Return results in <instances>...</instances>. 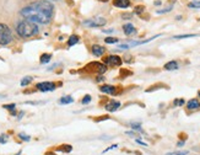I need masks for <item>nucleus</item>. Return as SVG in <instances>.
I'll use <instances>...</instances> for the list:
<instances>
[{
  "instance_id": "nucleus-9",
  "label": "nucleus",
  "mask_w": 200,
  "mask_h": 155,
  "mask_svg": "<svg viewBox=\"0 0 200 155\" xmlns=\"http://www.w3.org/2000/svg\"><path fill=\"white\" fill-rule=\"evenodd\" d=\"M101 92H104V94H108V95H117L118 91H117V87L113 86V85H102L100 87Z\"/></svg>"
},
{
  "instance_id": "nucleus-30",
  "label": "nucleus",
  "mask_w": 200,
  "mask_h": 155,
  "mask_svg": "<svg viewBox=\"0 0 200 155\" xmlns=\"http://www.w3.org/2000/svg\"><path fill=\"white\" fill-rule=\"evenodd\" d=\"M3 107L6 108V110H9V111H14L15 107H16V105H15V103H10V105H4Z\"/></svg>"
},
{
  "instance_id": "nucleus-11",
  "label": "nucleus",
  "mask_w": 200,
  "mask_h": 155,
  "mask_svg": "<svg viewBox=\"0 0 200 155\" xmlns=\"http://www.w3.org/2000/svg\"><path fill=\"white\" fill-rule=\"evenodd\" d=\"M91 49H92V54H94L95 57H102L106 52V48L102 47V46H100V44H94Z\"/></svg>"
},
{
  "instance_id": "nucleus-5",
  "label": "nucleus",
  "mask_w": 200,
  "mask_h": 155,
  "mask_svg": "<svg viewBox=\"0 0 200 155\" xmlns=\"http://www.w3.org/2000/svg\"><path fill=\"white\" fill-rule=\"evenodd\" d=\"M86 70H91V71H96L98 74H103L107 70V65L103 63H100V62H91L85 67Z\"/></svg>"
},
{
  "instance_id": "nucleus-42",
  "label": "nucleus",
  "mask_w": 200,
  "mask_h": 155,
  "mask_svg": "<svg viewBox=\"0 0 200 155\" xmlns=\"http://www.w3.org/2000/svg\"><path fill=\"white\" fill-rule=\"evenodd\" d=\"M153 4H155V5H161V2H160V0H158V2H155V3H153Z\"/></svg>"
},
{
  "instance_id": "nucleus-44",
  "label": "nucleus",
  "mask_w": 200,
  "mask_h": 155,
  "mask_svg": "<svg viewBox=\"0 0 200 155\" xmlns=\"http://www.w3.org/2000/svg\"><path fill=\"white\" fill-rule=\"evenodd\" d=\"M198 95H199V99H200V91H199V92H198Z\"/></svg>"
},
{
  "instance_id": "nucleus-28",
  "label": "nucleus",
  "mask_w": 200,
  "mask_h": 155,
  "mask_svg": "<svg viewBox=\"0 0 200 155\" xmlns=\"http://www.w3.org/2000/svg\"><path fill=\"white\" fill-rule=\"evenodd\" d=\"M19 138H21L22 141H25V142H29V139H31V137L27 135V134H25V133H20V134H19Z\"/></svg>"
},
{
  "instance_id": "nucleus-7",
  "label": "nucleus",
  "mask_w": 200,
  "mask_h": 155,
  "mask_svg": "<svg viewBox=\"0 0 200 155\" xmlns=\"http://www.w3.org/2000/svg\"><path fill=\"white\" fill-rule=\"evenodd\" d=\"M36 89L42 92H49V91H53L57 89V84L52 83V81H42L36 85Z\"/></svg>"
},
{
  "instance_id": "nucleus-41",
  "label": "nucleus",
  "mask_w": 200,
  "mask_h": 155,
  "mask_svg": "<svg viewBox=\"0 0 200 155\" xmlns=\"http://www.w3.org/2000/svg\"><path fill=\"white\" fill-rule=\"evenodd\" d=\"M184 143H186V142H184V141H183V142H179V143H178L177 145H178V147H183V145H184Z\"/></svg>"
},
{
  "instance_id": "nucleus-1",
  "label": "nucleus",
  "mask_w": 200,
  "mask_h": 155,
  "mask_svg": "<svg viewBox=\"0 0 200 155\" xmlns=\"http://www.w3.org/2000/svg\"><path fill=\"white\" fill-rule=\"evenodd\" d=\"M54 11V5L51 2H48V0H37V2L22 8L20 12L25 19L29 21L41 25H47L52 21Z\"/></svg>"
},
{
  "instance_id": "nucleus-29",
  "label": "nucleus",
  "mask_w": 200,
  "mask_h": 155,
  "mask_svg": "<svg viewBox=\"0 0 200 155\" xmlns=\"http://www.w3.org/2000/svg\"><path fill=\"white\" fill-rule=\"evenodd\" d=\"M157 87H165V85H163V84H157V85H155V86H151V87H149V89L146 90V92H151V91H153V90H156Z\"/></svg>"
},
{
  "instance_id": "nucleus-39",
  "label": "nucleus",
  "mask_w": 200,
  "mask_h": 155,
  "mask_svg": "<svg viewBox=\"0 0 200 155\" xmlns=\"http://www.w3.org/2000/svg\"><path fill=\"white\" fill-rule=\"evenodd\" d=\"M120 74H122V75H124V76H125V75H131V71H124V70H122Z\"/></svg>"
},
{
  "instance_id": "nucleus-8",
  "label": "nucleus",
  "mask_w": 200,
  "mask_h": 155,
  "mask_svg": "<svg viewBox=\"0 0 200 155\" xmlns=\"http://www.w3.org/2000/svg\"><path fill=\"white\" fill-rule=\"evenodd\" d=\"M119 107H120V102L117 101V100H111V101H108V102L104 105V108L108 112H114V111L118 110Z\"/></svg>"
},
{
  "instance_id": "nucleus-6",
  "label": "nucleus",
  "mask_w": 200,
  "mask_h": 155,
  "mask_svg": "<svg viewBox=\"0 0 200 155\" xmlns=\"http://www.w3.org/2000/svg\"><path fill=\"white\" fill-rule=\"evenodd\" d=\"M122 63H123V59L114 54L107 55L103 58V64L109 65V67H119V65H122Z\"/></svg>"
},
{
  "instance_id": "nucleus-14",
  "label": "nucleus",
  "mask_w": 200,
  "mask_h": 155,
  "mask_svg": "<svg viewBox=\"0 0 200 155\" xmlns=\"http://www.w3.org/2000/svg\"><path fill=\"white\" fill-rule=\"evenodd\" d=\"M163 68L166 70H177L178 69V63H177V60H170L165 64Z\"/></svg>"
},
{
  "instance_id": "nucleus-26",
  "label": "nucleus",
  "mask_w": 200,
  "mask_h": 155,
  "mask_svg": "<svg viewBox=\"0 0 200 155\" xmlns=\"http://www.w3.org/2000/svg\"><path fill=\"white\" fill-rule=\"evenodd\" d=\"M91 95H85L84 97H82V100H81V102H82V105H88L90 102H91Z\"/></svg>"
},
{
  "instance_id": "nucleus-31",
  "label": "nucleus",
  "mask_w": 200,
  "mask_h": 155,
  "mask_svg": "<svg viewBox=\"0 0 200 155\" xmlns=\"http://www.w3.org/2000/svg\"><path fill=\"white\" fill-rule=\"evenodd\" d=\"M188 151H174V153H168L167 155H187Z\"/></svg>"
},
{
  "instance_id": "nucleus-33",
  "label": "nucleus",
  "mask_w": 200,
  "mask_h": 155,
  "mask_svg": "<svg viewBox=\"0 0 200 155\" xmlns=\"http://www.w3.org/2000/svg\"><path fill=\"white\" fill-rule=\"evenodd\" d=\"M129 47H130L129 44H120L118 47V51H120V49H129Z\"/></svg>"
},
{
  "instance_id": "nucleus-15",
  "label": "nucleus",
  "mask_w": 200,
  "mask_h": 155,
  "mask_svg": "<svg viewBox=\"0 0 200 155\" xmlns=\"http://www.w3.org/2000/svg\"><path fill=\"white\" fill-rule=\"evenodd\" d=\"M52 59V54L51 53H43L39 58V62H41V64H45V63H49Z\"/></svg>"
},
{
  "instance_id": "nucleus-43",
  "label": "nucleus",
  "mask_w": 200,
  "mask_h": 155,
  "mask_svg": "<svg viewBox=\"0 0 200 155\" xmlns=\"http://www.w3.org/2000/svg\"><path fill=\"white\" fill-rule=\"evenodd\" d=\"M98 2H101V3H107V2H109V0H98Z\"/></svg>"
},
{
  "instance_id": "nucleus-21",
  "label": "nucleus",
  "mask_w": 200,
  "mask_h": 155,
  "mask_svg": "<svg viewBox=\"0 0 200 155\" xmlns=\"http://www.w3.org/2000/svg\"><path fill=\"white\" fill-rule=\"evenodd\" d=\"M58 150H60V151H65V153H70V151L72 150V147H71V145H69V144H65V145L59 147V148H58Z\"/></svg>"
},
{
  "instance_id": "nucleus-10",
  "label": "nucleus",
  "mask_w": 200,
  "mask_h": 155,
  "mask_svg": "<svg viewBox=\"0 0 200 155\" xmlns=\"http://www.w3.org/2000/svg\"><path fill=\"white\" fill-rule=\"evenodd\" d=\"M123 32H124L127 36H131L136 33V28L133 24H124L123 25Z\"/></svg>"
},
{
  "instance_id": "nucleus-3",
  "label": "nucleus",
  "mask_w": 200,
  "mask_h": 155,
  "mask_svg": "<svg viewBox=\"0 0 200 155\" xmlns=\"http://www.w3.org/2000/svg\"><path fill=\"white\" fill-rule=\"evenodd\" d=\"M14 40L12 32L6 24H0V46H8Z\"/></svg>"
},
{
  "instance_id": "nucleus-23",
  "label": "nucleus",
  "mask_w": 200,
  "mask_h": 155,
  "mask_svg": "<svg viewBox=\"0 0 200 155\" xmlns=\"http://www.w3.org/2000/svg\"><path fill=\"white\" fill-rule=\"evenodd\" d=\"M144 11H145V6H144V5H137V6H135V8H134V14L141 15Z\"/></svg>"
},
{
  "instance_id": "nucleus-20",
  "label": "nucleus",
  "mask_w": 200,
  "mask_h": 155,
  "mask_svg": "<svg viewBox=\"0 0 200 155\" xmlns=\"http://www.w3.org/2000/svg\"><path fill=\"white\" fill-rule=\"evenodd\" d=\"M130 127L133 128V131H139L143 133V129H141V125L140 123H136V122H131L130 123Z\"/></svg>"
},
{
  "instance_id": "nucleus-34",
  "label": "nucleus",
  "mask_w": 200,
  "mask_h": 155,
  "mask_svg": "<svg viewBox=\"0 0 200 155\" xmlns=\"http://www.w3.org/2000/svg\"><path fill=\"white\" fill-rule=\"evenodd\" d=\"M114 28H108V30H102L103 33H114Z\"/></svg>"
},
{
  "instance_id": "nucleus-19",
  "label": "nucleus",
  "mask_w": 200,
  "mask_h": 155,
  "mask_svg": "<svg viewBox=\"0 0 200 155\" xmlns=\"http://www.w3.org/2000/svg\"><path fill=\"white\" fill-rule=\"evenodd\" d=\"M104 42L108 43V44H114V43H118V42H119V38H117V37H106V38H104Z\"/></svg>"
},
{
  "instance_id": "nucleus-36",
  "label": "nucleus",
  "mask_w": 200,
  "mask_h": 155,
  "mask_svg": "<svg viewBox=\"0 0 200 155\" xmlns=\"http://www.w3.org/2000/svg\"><path fill=\"white\" fill-rule=\"evenodd\" d=\"M115 148H118V144H114V145H111V147H109L108 149H106V150L103 151V154H104V153H107V151H109V150H112V149H115Z\"/></svg>"
},
{
  "instance_id": "nucleus-13",
  "label": "nucleus",
  "mask_w": 200,
  "mask_h": 155,
  "mask_svg": "<svg viewBox=\"0 0 200 155\" xmlns=\"http://www.w3.org/2000/svg\"><path fill=\"white\" fill-rule=\"evenodd\" d=\"M187 108H188L189 111L199 110V108H200V102H199V100H196V99H192V100H189V101L187 102Z\"/></svg>"
},
{
  "instance_id": "nucleus-25",
  "label": "nucleus",
  "mask_w": 200,
  "mask_h": 155,
  "mask_svg": "<svg viewBox=\"0 0 200 155\" xmlns=\"http://www.w3.org/2000/svg\"><path fill=\"white\" fill-rule=\"evenodd\" d=\"M173 9V5H170V6H168V8H166V9H161V10H157L156 11V14H167V12H170L171 10Z\"/></svg>"
},
{
  "instance_id": "nucleus-35",
  "label": "nucleus",
  "mask_w": 200,
  "mask_h": 155,
  "mask_svg": "<svg viewBox=\"0 0 200 155\" xmlns=\"http://www.w3.org/2000/svg\"><path fill=\"white\" fill-rule=\"evenodd\" d=\"M122 17H123V19H131V17H133V14H123Z\"/></svg>"
},
{
  "instance_id": "nucleus-22",
  "label": "nucleus",
  "mask_w": 200,
  "mask_h": 155,
  "mask_svg": "<svg viewBox=\"0 0 200 155\" xmlns=\"http://www.w3.org/2000/svg\"><path fill=\"white\" fill-rule=\"evenodd\" d=\"M188 8H190V9H200V0H194V2L189 3Z\"/></svg>"
},
{
  "instance_id": "nucleus-27",
  "label": "nucleus",
  "mask_w": 200,
  "mask_h": 155,
  "mask_svg": "<svg viewBox=\"0 0 200 155\" xmlns=\"http://www.w3.org/2000/svg\"><path fill=\"white\" fill-rule=\"evenodd\" d=\"M184 103H186L184 99H176V100L173 101V105H174V106H183Z\"/></svg>"
},
{
  "instance_id": "nucleus-16",
  "label": "nucleus",
  "mask_w": 200,
  "mask_h": 155,
  "mask_svg": "<svg viewBox=\"0 0 200 155\" xmlns=\"http://www.w3.org/2000/svg\"><path fill=\"white\" fill-rule=\"evenodd\" d=\"M79 40H80V37H79L78 35H72V36H70L69 40H68V46H69V47H72V46H75L76 43L79 42Z\"/></svg>"
},
{
  "instance_id": "nucleus-2",
  "label": "nucleus",
  "mask_w": 200,
  "mask_h": 155,
  "mask_svg": "<svg viewBox=\"0 0 200 155\" xmlns=\"http://www.w3.org/2000/svg\"><path fill=\"white\" fill-rule=\"evenodd\" d=\"M16 32L21 38H31L38 35L39 28L36 22L25 19V20H20L16 24Z\"/></svg>"
},
{
  "instance_id": "nucleus-12",
  "label": "nucleus",
  "mask_w": 200,
  "mask_h": 155,
  "mask_svg": "<svg viewBox=\"0 0 200 155\" xmlns=\"http://www.w3.org/2000/svg\"><path fill=\"white\" fill-rule=\"evenodd\" d=\"M113 5L119 9H128L130 6V0H113Z\"/></svg>"
},
{
  "instance_id": "nucleus-38",
  "label": "nucleus",
  "mask_w": 200,
  "mask_h": 155,
  "mask_svg": "<svg viewBox=\"0 0 200 155\" xmlns=\"http://www.w3.org/2000/svg\"><path fill=\"white\" fill-rule=\"evenodd\" d=\"M103 119H104V121H106V119H109V117H108V116H102V117H100V118L96 119V121L98 122V121H103Z\"/></svg>"
},
{
  "instance_id": "nucleus-40",
  "label": "nucleus",
  "mask_w": 200,
  "mask_h": 155,
  "mask_svg": "<svg viewBox=\"0 0 200 155\" xmlns=\"http://www.w3.org/2000/svg\"><path fill=\"white\" fill-rule=\"evenodd\" d=\"M103 80H104V78H103L102 75H100V76L97 78V79H96V81H97V83H101V81H103Z\"/></svg>"
},
{
  "instance_id": "nucleus-17",
  "label": "nucleus",
  "mask_w": 200,
  "mask_h": 155,
  "mask_svg": "<svg viewBox=\"0 0 200 155\" xmlns=\"http://www.w3.org/2000/svg\"><path fill=\"white\" fill-rule=\"evenodd\" d=\"M72 102H74V99L71 96H63L59 100L60 105H69V103H72Z\"/></svg>"
},
{
  "instance_id": "nucleus-24",
  "label": "nucleus",
  "mask_w": 200,
  "mask_h": 155,
  "mask_svg": "<svg viewBox=\"0 0 200 155\" xmlns=\"http://www.w3.org/2000/svg\"><path fill=\"white\" fill-rule=\"evenodd\" d=\"M192 37H196V35H193V33H189V35H178V36H174L173 38L174 40H182V38H192Z\"/></svg>"
},
{
  "instance_id": "nucleus-4",
  "label": "nucleus",
  "mask_w": 200,
  "mask_h": 155,
  "mask_svg": "<svg viewBox=\"0 0 200 155\" xmlns=\"http://www.w3.org/2000/svg\"><path fill=\"white\" fill-rule=\"evenodd\" d=\"M107 24V20L104 17H95V19H87L82 22V25L87 26V27H103Z\"/></svg>"
},
{
  "instance_id": "nucleus-32",
  "label": "nucleus",
  "mask_w": 200,
  "mask_h": 155,
  "mask_svg": "<svg viewBox=\"0 0 200 155\" xmlns=\"http://www.w3.org/2000/svg\"><path fill=\"white\" fill-rule=\"evenodd\" d=\"M8 142V135H5V134H3V135H0V143H3V144H5Z\"/></svg>"
},
{
  "instance_id": "nucleus-18",
  "label": "nucleus",
  "mask_w": 200,
  "mask_h": 155,
  "mask_svg": "<svg viewBox=\"0 0 200 155\" xmlns=\"http://www.w3.org/2000/svg\"><path fill=\"white\" fill-rule=\"evenodd\" d=\"M32 80H33L32 76H25L23 79L21 80V86H27L29 83H32Z\"/></svg>"
},
{
  "instance_id": "nucleus-37",
  "label": "nucleus",
  "mask_w": 200,
  "mask_h": 155,
  "mask_svg": "<svg viewBox=\"0 0 200 155\" xmlns=\"http://www.w3.org/2000/svg\"><path fill=\"white\" fill-rule=\"evenodd\" d=\"M135 142H136L137 144H140V145H144V147H147V144H146V143H144V142L139 141V139H135Z\"/></svg>"
}]
</instances>
